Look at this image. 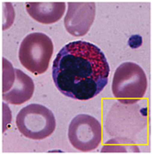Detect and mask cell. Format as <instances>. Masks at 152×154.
<instances>
[{
	"mask_svg": "<svg viewBox=\"0 0 152 154\" xmlns=\"http://www.w3.org/2000/svg\"><path fill=\"white\" fill-rule=\"evenodd\" d=\"M15 80V69L12 66L10 62L3 59V84L2 93L7 92L12 87Z\"/></svg>",
	"mask_w": 152,
	"mask_h": 154,
	"instance_id": "9c48e42d",
	"label": "cell"
},
{
	"mask_svg": "<svg viewBox=\"0 0 152 154\" xmlns=\"http://www.w3.org/2000/svg\"><path fill=\"white\" fill-rule=\"evenodd\" d=\"M110 66L105 53L95 45L76 41L65 45L52 65V78L65 97L89 100L108 83Z\"/></svg>",
	"mask_w": 152,
	"mask_h": 154,
	"instance_id": "6da1fadb",
	"label": "cell"
},
{
	"mask_svg": "<svg viewBox=\"0 0 152 154\" xmlns=\"http://www.w3.org/2000/svg\"><path fill=\"white\" fill-rule=\"evenodd\" d=\"M34 91L33 80L21 70L15 69V80L7 92L2 93V97L9 104L19 106L29 101L34 94Z\"/></svg>",
	"mask_w": 152,
	"mask_h": 154,
	"instance_id": "ba28073f",
	"label": "cell"
},
{
	"mask_svg": "<svg viewBox=\"0 0 152 154\" xmlns=\"http://www.w3.org/2000/svg\"><path fill=\"white\" fill-rule=\"evenodd\" d=\"M68 138L77 150L81 152L93 151L99 146L102 141L101 123L89 114H79L69 125Z\"/></svg>",
	"mask_w": 152,
	"mask_h": 154,
	"instance_id": "5b68a950",
	"label": "cell"
},
{
	"mask_svg": "<svg viewBox=\"0 0 152 154\" xmlns=\"http://www.w3.org/2000/svg\"><path fill=\"white\" fill-rule=\"evenodd\" d=\"M148 81L143 69L134 62H125L115 71L111 90L124 104H133L145 95Z\"/></svg>",
	"mask_w": 152,
	"mask_h": 154,
	"instance_id": "7a4b0ae2",
	"label": "cell"
},
{
	"mask_svg": "<svg viewBox=\"0 0 152 154\" xmlns=\"http://www.w3.org/2000/svg\"><path fill=\"white\" fill-rule=\"evenodd\" d=\"M19 131L33 140H42L50 137L56 128L53 112L39 104H31L22 108L16 117Z\"/></svg>",
	"mask_w": 152,
	"mask_h": 154,
	"instance_id": "277c9868",
	"label": "cell"
},
{
	"mask_svg": "<svg viewBox=\"0 0 152 154\" xmlns=\"http://www.w3.org/2000/svg\"><path fill=\"white\" fill-rule=\"evenodd\" d=\"M96 16L94 2H70L64 23L66 31L74 36L85 35L92 26Z\"/></svg>",
	"mask_w": 152,
	"mask_h": 154,
	"instance_id": "8992f818",
	"label": "cell"
},
{
	"mask_svg": "<svg viewBox=\"0 0 152 154\" xmlns=\"http://www.w3.org/2000/svg\"><path fill=\"white\" fill-rule=\"evenodd\" d=\"M26 9L37 22L52 24L59 21L65 11V2H28Z\"/></svg>",
	"mask_w": 152,
	"mask_h": 154,
	"instance_id": "52a82bcc",
	"label": "cell"
},
{
	"mask_svg": "<svg viewBox=\"0 0 152 154\" xmlns=\"http://www.w3.org/2000/svg\"><path fill=\"white\" fill-rule=\"evenodd\" d=\"M53 53V43L44 33L28 35L20 44L19 59L21 65L34 75H42L49 67Z\"/></svg>",
	"mask_w": 152,
	"mask_h": 154,
	"instance_id": "3957f363",
	"label": "cell"
}]
</instances>
